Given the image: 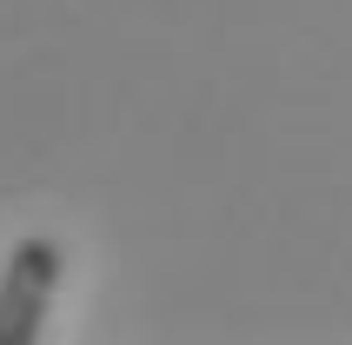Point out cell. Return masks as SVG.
Listing matches in <instances>:
<instances>
[{"mask_svg":"<svg viewBox=\"0 0 352 345\" xmlns=\"http://www.w3.org/2000/svg\"><path fill=\"white\" fill-rule=\"evenodd\" d=\"M60 286V246L54 239H20L0 266V345H34L47 326V306H54Z\"/></svg>","mask_w":352,"mask_h":345,"instance_id":"cell-1","label":"cell"}]
</instances>
